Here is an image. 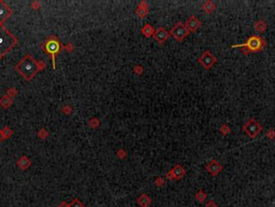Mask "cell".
<instances>
[{"mask_svg":"<svg viewBox=\"0 0 275 207\" xmlns=\"http://www.w3.org/2000/svg\"><path fill=\"white\" fill-rule=\"evenodd\" d=\"M46 67V64L42 60L38 62L32 57L30 54L25 55L16 65H15V70L18 71L22 75V77L27 81H31L34 78V76L41 71L42 69H44Z\"/></svg>","mask_w":275,"mask_h":207,"instance_id":"6da1fadb","label":"cell"},{"mask_svg":"<svg viewBox=\"0 0 275 207\" xmlns=\"http://www.w3.org/2000/svg\"><path fill=\"white\" fill-rule=\"evenodd\" d=\"M17 38L3 25L0 24V58L6 56L15 45L17 44Z\"/></svg>","mask_w":275,"mask_h":207,"instance_id":"7a4b0ae2","label":"cell"},{"mask_svg":"<svg viewBox=\"0 0 275 207\" xmlns=\"http://www.w3.org/2000/svg\"><path fill=\"white\" fill-rule=\"evenodd\" d=\"M267 47V42L265 39L259 36H252L247 39L245 43L242 44H233L232 48H242V53L248 55L249 53H257L262 51Z\"/></svg>","mask_w":275,"mask_h":207,"instance_id":"3957f363","label":"cell"},{"mask_svg":"<svg viewBox=\"0 0 275 207\" xmlns=\"http://www.w3.org/2000/svg\"><path fill=\"white\" fill-rule=\"evenodd\" d=\"M41 48L44 50L45 53L49 54V55L51 56L52 63H53V68L55 69L56 68V65H55L56 55L64 50L65 45H62V43L60 42V40L56 36H51L42 43Z\"/></svg>","mask_w":275,"mask_h":207,"instance_id":"277c9868","label":"cell"},{"mask_svg":"<svg viewBox=\"0 0 275 207\" xmlns=\"http://www.w3.org/2000/svg\"><path fill=\"white\" fill-rule=\"evenodd\" d=\"M169 34H170V36L173 37L174 40L178 41V42H182V41L189 35V31L186 28V26H185L182 22H178V23H176L175 25L171 28Z\"/></svg>","mask_w":275,"mask_h":207,"instance_id":"5b68a950","label":"cell"},{"mask_svg":"<svg viewBox=\"0 0 275 207\" xmlns=\"http://www.w3.org/2000/svg\"><path fill=\"white\" fill-rule=\"evenodd\" d=\"M262 130V126L255 119H250L243 125V132H245L250 138H255Z\"/></svg>","mask_w":275,"mask_h":207,"instance_id":"8992f818","label":"cell"},{"mask_svg":"<svg viewBox=\"0 0 275 207\" xmlns=\"http://www.w3.org/2000/svg\"><path fill=\"white\" fill-rule=\"evenodd\" d=\"M198 63H199L204 69L209 70V69H211L212 67L217 63V58H216L209 51H204L203 53H202V55L198 58Z\"/></svg>","mask_w":275,"mask_h":207,"instance_id":"52a82bcc","label":"cell"},{"mask_svg":"<svg viewBox=\"0 0 275 207\" xmlns=\"http://www.w3.org/2000/svg\"><path fill=\"white\" fill-rule=\"evenodd\" d=\"M186 175V171L185 168H183L182 165L177 164L169 172V173L165 174V178L168 180H180L182 179L184 176Z\"/></svg>","mask_w":275,"mask_h":207,"instance_id":"ba28073f","label":"cell"},{"mask_svg":"<svg viewBox=\"0 0 275 207\" xmlns=\"http://www.w3.org/2000/svg\"><path fill=\"white\" fill-rule=\"evenodd\" d=\"M205 168H206L207 173H209V175L213 176V177H216V176H217L218 174L222 171V165L220 164L218 161L212 160L211 162L207 163Z\"/></svg>","mask_w":275,"mask_h":207,"instance_id":"9c48e42d","label":"cell"},{"mask_svg":"<svg viewBox=\"0 0 275 207\" xmlns=\"http://www.w3.org/2000/svg\"><path fill=\"white\" fill-rule=\"evenodd\" d=\"M153 37H154L155 40H156L157 42L161 45V44H163V43H165L168 39H169L170 34L163 27H159V28H157V29L155 30Z\"/></svg>","mask_w":275,"mask_h":207,"instance_id":"30bf717a","label":"cell"},{"mask_svg":"<svg viewBox=\"0 0 275 207\" xmlns=\"http://www.w3.org/2000/svg\"><path fill=\"white\" fill-rule=\"evenodd\" d=\"M201 21H200L198 17L193 16V15H191L190 17H189L188 19L186 21V23H185V26H186V28L188 29V31H197L198 29L200 28V26H201Z\"/></svg>","mask_w":275,"mask_h":207,"instance_id":"8fae6325","label":"cell"},{"mask_svg":"<svg viewBox=\"0 0 275 207\" xmlns=\"http://www.w3.org/2000/svg\"><path fill=\"white\" fill-rule=\"evenodd\" d=\"M12 10L9 6H6L2 0H0V24H3L8 17L12 15Z\"/></svg>","mask_w":275,"mask_h":207,"instance_id":"7c38bea8","label":"cell"},{"mask_svg":"<svg viewBox=\"0 0 275 207\" xmlns=\"http://www.w3.org/2000/svg\"><path fill=\"white\" fill-rule=\"evenodd\" d=\"M138 204H139L141 207H148L150 205V203H152V200H150V197H148L147 194H145V193H143L142 195H140L139 197H138Z\"/></svg>","mask_w":275,"mask_h":207,"instance_id":"4fadbf2b","label":"cell"},{"mask_svg":"<svg viewBox=\"0 0 275 207\" xmlns=\"http://www.w3.org/2000/svg\"><path fill=\"white\" fill-rule=\"evenodd\" d=\"M141 32H142V35L145 37V38H150V37L154 35L155 29H154V27H153L152 25H149V24H145V25L142 27Z\"/></svg>","mask_w":275,"mask_h":207,"instance_id":"5bb4252c","label":"cell"},{"mask_svg":"<svg viewBox=\"0 0 275 207\" xmlns=\"http://www.w3.org/2000/svg\"><path fill=\"white\" fill-rule=\"evenodd\" d=\"M202 9H203V11L206 13V14H211V13H213L214 11L216 10V6L213 1H211V0H206V1L202 4Z\"/></svg>","mask_w":275,"mask_h":207,"instance_id":"9a60e30c","label":"cell"},{"mask_svg":"<svg viewBox=\"0 0 275 207\" xmlns=\"http://www.w3.org/2000/svg\"><path fill=\"white\" fill-rule=\"evenodd\" d=\"M254 27L258 32H265V30H267V28H268V25H267V23H265V21L259 19V21H257L256 23H255Z\"/></svg>","mask_w":275,"mask_h":207,"instance_id":"2e32d148","label":"cell"},{"mask_svg":"<svg viewBox=\"0 0 275 207\" xmlns=\"http://www.w3.org/2000/svg\"><path fill=\"white\" fill-rule=\"evenodd\" d=\"M30 164H31V162H30L29 159L26 158V156H22V158L19 159L18 161H17V165H18V166L21 167L22 169L28 168V167L30 166Z\"/></svg>","mask_w":275,"mask_h":207,"instance_id":"e0dca14e","label":"cell"},{"mask_svg":"<svg viewBox=\"0 0 275 207\" xmlns=\"http://www.w3.org/2000/svg\"><path fill=\"white\" fill-rule=\"evenodd\" d=\"M12 103H13L12 98H11V97H9L8 95H3V96L0 98V105H1V106L3 107L4 109L9 108V107L12 105Z\"/></svg>","mask_w":275,"mask_h":207,"instance_id":"ac0fdd59","label":"cell"},{"mask_svg":"<svg viewBox=\"0 0 275 207\" xmlns=\"http://www.w3.org/2000/svg\"><path fill=\"white\" fill-rule=\"evenodd\" d=\"M196 199L199 203H203L206 200V193L204 192L203 190H199L197 193H196Z\"/></svg>","mask_w":275,"mask_h":207,"instance_id":"d6986e66","label":"cell"},{"mask_svg":"<svg viewBox=\"0 0 275 207\" xmlns=\"http://www.w3.org/2000/svg\"><path fill=\"white\" fill-rule=\"evenodd\" d=\"M148 9H141V8H137L136 9V14L138 15V16L140 17V19H143V17H145L146 15L148 14Z\"/></svg>","mask_w":275,"mask_h":207,"instance_id":"ffe728a7","label":"cell"},{"mask_svg":"<svg viewBox=\"0 0 275 207\" xmlns=\"http://www.w3.org/2000/svg\"><path fill=\"white\" fill-rule=\"evenodd\" d=\"M219 132L222 134V136H227V135L231 133V130H230V127L227 125V124H222V125L220 126V128H219Z\"/></svg>","mask_w":275,"mask_h":207,"instance_id":"44dd1931","label":"cell"},{"mask_svg":"<svg viewBox=\"0 0 275 207\" xmlns=\"http://www.w3.org/2000/svg\"><path fill=\"white\" fill-rule=\"evenodd\" d=\"M1 132H2V135H3V137L4 138H9V137H11L12 136V134H13V130H11V128H9V127H4L3 130H1Z\"/></svg>","mask_w":275,"mask_h":207,"instance_id":"7402d4cb","label":"cell"},{"mask_svg":"<svg viewBox=\"0 0 275 207\" xmlns=\"http://www.w3.org/2000/svg\"><path fill=\"white\" fill-rule=\"evenodd\" d=\"M134 72L136 73V75H138V76L143 75V72H144L143 67H142L141 65H137V66H134Z\"/></svg>","mask_w":275,"mask_h":207,"instance_id":"603a6c76","label":"cell"},{"mask_svg":"<svg viewBox=\"0 0 275 207\" xmlns=\"http://www.w3.org/2000/svg\"><path fill=\"white\" fill-rule=\"evenodd\" d=\"M89 125H90L93 128H96L100 125V121L98 119H96V118H94V119L89 120Z\"/></svg>","mask_w":275,"mask_h":207,"instance_id":"cb8c5ba5","label":"cell"},{"mask_svg":"<svg viewBox=\"0 0 275 207\" xmlns=\"http://www.w3.org/2000/svg\"><path fill=\"white\" fill-rule=\"evenodd\" d=\"M165 184V181L162 177H157L156 179H155V186L156 187H162Z\"/></svg>","mask_w":275,"mask_h":207,"instance_id":"d4e9b609","label":"cell"},{"mask_svg":"<svg viewBox=\"0 0 275 207\" xmlns=\"http://www.w3.org/2000/svg\"><path fill=\"white\" fill-rule=\"evenodd\" d=\"M69 207H84V205H83V204L81 203V201H78V199H74L73 201L71 202V204L69 205Z\"/></svg>","mask_w":275,"mask_h":207,"instance_id":"484cf974","label":"cell"},{"mask_svg":"<svg viewBox=\"0 0 275 207\" xmlns=\"http://www.w3.org/2000/svg\"><path fill=\"white\" fill-rule=\"evenodd\" d=\"M116 155L118 159H125L126 156H127V152H126L124 149H119L118 151L116 152Z\"/></svg>","mask_w":275,"mask_h":207,"instance_id":"4316f807","label":"cell"},{"mask_svg":"<svg viewBox=\"0 0 275 207\" xmlns=\"http://www.w3.org/2000/svg\"><path fill=\"white\" fill-rule=\"evenodd\" d=\"M265 136H267L269 139H275V130L273 128H270V130L265 133Z\"/></svg>","mask_w":275,"mask_h":207,"instance_id":"83f0119b","label":"cell"},{"mask_svg":"<svg viewBox=\"0 0 275 207\" xmlns=\"http://www.w3.org/2000/svg\"><path fill=\"white\" fill-rule=\"evenodd\" d=\"M6 93H8V96H9V97H11V98H12V97H14L15 95L17 94V91L15 90L14 88H11V89H9V90H8V92H6Z\"/></svg>","mask_w":275,"mask_h":207,"instance_id":"f1b7e54d","label":"cell"},{"mask_svg":"<svg viewBox=\"0 0 275 207\" xmlns=\"http://www.w3.org/2000/svg\"><path fill=\"white\" fill-rule=\"evenodd\" d=\"M138 8L149 9V4H148V2H146V1H141V2H139V4H138Z\"/></svg>","mask_w":275,"mask_h":207,"instance_id":"f546056e","label":"cell"},{"mask_svg":"<svg viewBox=\"0 0 275 207\" xmlns=\"http://www.w3.org/2000/svg\"><path fill=\"white\" fill-rule=\"evenodd\" d=\"M38 135H39V137H40V138L44 139V138H46V137L49 136V133H47L45 130H40V132L38 133Z\"/></svg>","mask_w":275,"mask_h":207,"instance_id":"4dcf8cb0","label":"cell"},{"mask_svg":"<svg viewBox=\"0 0 275 207\" xmlns=\"http://www.w3.org/2000/svg\"><path fill=\"white\" fill-rule=\"evenodd\" d=\"M205 207H218V206H217V204H216L215 202L213 201V200H211V201H209L206 203Z\"/></svg>","mask_w":275,"mask_h":207,"instance_id":"1f68e13d","label":"cell"},{"mask_svg":"<svg viewBox=\"0 0 275 207\" xmlns=\"http://www.w3.org/2000/svg\"><path fill=\"white\" fill-rule=\"evenodd\" d=\"M62 111H64L66 114H69V113H71V108H70L69 106H65L64 108H62Z\"/></svg>","mask_w":275,"mask_h":207,"instance_id":"d6a6232c","label":"cell"},{"mask_svg":"<svg viewBox=\"0 0 275 207\" xmlns=\"http://www.w3.org/2000/svg\"><path fill=\"white\" fill-rule=\"evenodd\" d=\"M64 50H67V51H68V52H71L72 50H73V47H72V44H71V43H69V44L65 45Z\"/></svg>","mask_w":275,"mask_h":207,"instance_id":"836d02e7","label":"cell"},{"mask_svg":"<svg viewBox=\"0 0 275 207\" xmlns=\"http://www.w3.org/2000/svg\"><path fill=\"white\" fill-rule=\"evenodd\" d=\"M31 6H32V8L36 9V10H38V9L40 8V3H38V2H34Z\"/></svg>","mask_w":275,"mask_h":207,"instance_id":"e575fe53","label":"cell"},{"mask_svg":"<svg viewBox=\"0 0 275 207\" xmlns=\"http://www.w3.org/2000/svg\"><path fill=\"white\" fill-rule=\"evenodd\" d=\"M58 207H69V205L66 203V202H62V203H60L59 205H58Z\"/></svg>","mask_w":275,"mask_h":207,"instance_id":"d590c367","label":"cell"},{"mask_svg":"<svg viewBox=\"0 0 275 207\" xmlns=\"http://www.w3.org/2000/svg\"><path fill=\"white\" fill-rule=\"evenodd\" d=\"M4 139H6V138H4V137H3V135H2V132H1V130H0V141L4 140Z\"/></svg>","mask_w":275,"mask_h":207,"instance_id":"8d00e7d4","label":"cell"}]
</instances>
